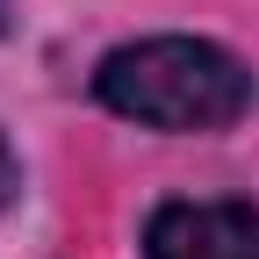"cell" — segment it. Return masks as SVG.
I'll list each match as a JSON object with an SVG mask.
<instances>
[{"mask_svg":"<svg viewBox=\"0 0 259 259\" xmlns=\"http://www.w3.org/2000/svg\"><path fill=\"white\" fill-rule=\"evenodd\" d=\"M94 94L144 130H223L252 108V72L209 36H144L101 58Z\"/></svg>","mask_w":259,"mask_h":259,"instance_id":"obj_1","label":"cell"},{"mask_svg":"<svg viewBox=\"0 0 259 259\" xmlns=\"http://www.w3.org/2000/svg\"><path fill=\"white\" fill-rule=\"evenodd\" d=\"M0 29H8V0H0Z\"/></svg>","mask_w":259,"mask_h":259,"instance_id":"obj_4","label":"cell"},{"mask_svg":"<svg viewBox=\"0 0 259 259\" xmlns=\"http://www.w3.org/2000/svg\"><path fill=\"white\" fill-rule=\"evenodd\" d=\"M144 259H259V202H166L144 223Z\"/></svg>","mask_w":259,"mask_h":259,"instance_id":"obj_2","label":"cell"},{"mask_svg":"<svg viewBox=\"0 0 259 259\" xmlns=\"http://www.w3.org/2000/svg\"><path fill=\"white\" fill-rule=\"evenodd\" d=\"M22 194V166H15V151H8V137H0V209H8Z\"/></svg>","mask_w":259,"mask_h":259,"instance_id":"obj_3","label":"cell"}]
</instances>
